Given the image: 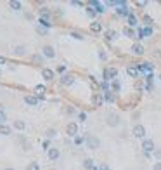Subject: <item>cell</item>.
<instances>
[{
	"mask_svg": "<svg viewBox=\"0 0 161 170\" xmlns=\"http://www.w3.org/2000/svg\"><path fill=\"white\" fill-rule=\"evenodd\" d=\"M85 144H87L88 149H97V147H101V141H99L95 135H87Z\"/></svg>",
	"mask_w": 161,
	"mask_h": 170,
	"instance_id": "cell-1",
	"label": "cell"
},
{
	"mask_svg": "<svg viewBox=\"0 0 161 170\" xmlns=\"http://www.w3.org/2000/svg\"><path fill=\"white\" fill-rule=\"evenodd\" d=\"M106 123H107V127H118L120 125V116L116 113H109L106 116Z\"/></svg>",
	"mask_w": 161,
	"mask_h": 170,
	"instance_id": "cell-2",
	"label": "cell"
},
{
	"mask_svg": "<svg viewBox=\"0 0 161 170\" xmlns=\"http://www.w3.org/2000/svg\"><path fill=\"white\" fill-rule=\"evenodd\" d=\"M142 149H144V153H152V151H156V146H154V141L152 139H144L142 141Z\"/></svg>",
	"mask_w": 161,
	"mask_h": 170,
	"instance_id": "cell-3",
	"label": "cell"
},
{
	"mask_svg": "<svg viewBox=\"0 0 161 170\" xmlns=\"http://www.w3.org/2000/svg\"><path fill=\"white\" fill-rule=\"evenodd\" d=\"M132 134H133L137 139H142V141H144V137H146V129H144V125H135L133 130H132Z\"/></svg>",
	"mask_w": 161,
	"mask_h": 170,
	"instance_id": "cell-4",
	"label": "cell"
},
{
	"mask_svg": "<svg viewBox=\"0 0 161 170\" xmlns=\"http://www.w3.org/2000/svg\"><path fill=\"white\" fill-rule=\"evenodd\" d=\"M116 75H118V70H116V68H107V70L104 71V80H114V78H116Z\"/></svg>",
	"mask_w": 161,
	"mask_h": 170,
	"instance_id": "cell-5",
	"label": "cell"
},
{
	"mask_svg": "<svg viewBox=\"0 0 161 170\" xmlns=\"http://www.w3.org/2000/svg\"><path fill=\"white\" fill-rule=\"evenodd\" d=\"M47 156H49V160H50V161H56V160L61 156V151L57 149V147H50L49 153H47Z\"/></svg>",
	"mask_w": 161,
	"mask_h": 170,
	"instance_id": "cell-6",
	"label": "cell"
},
{
	"mask_svg": "<svg viewBox=\"0 0 161 170\" xmlns=\"http://www.w3.org/2000/svg\"><path fill=\"white\" fill-rule=\"evenodd\" d=\"M66 132H68V135H70V137H75V135L78 134V125H76V123H70V125L66 127Z\"/></svg>",
	"mask_w": 161,
	"mask_h": 170,
	"instance_id": "cell-7",
	"label": "cell"
},
{
	"mask_svg": "<svg viewBox=\"0 0 161 170\" xmlns=\"http://www.w3.org/2000/svg\"><path fill=\"white\" fill-rule=\"evenodd\" d=\"M151 35H152V28H149V26L144 28V30L140 28L139 31H137V38H146V37H151Z\"/></svg>",
	"mask_w": 161,
	"mask_h": 170,
	"instance_id": "cell-8",
	"label": "cell"
},
{
	"mask_svg": "<svg viewBox=\"0 0 161 170\" xmlns=\"http://www.w3.org/2000/svg\"><path fill=\"white\" fill-rule=\"evenodd\" d=\"M135 66H137V70H139V71H144V73H149V71H152L151 62H142V64H135Z\"/></svg>",
	"mask_w": 161,
	"mask_h": 170,
	"instance_id": "cell-9",
	"label": "cell"
},
{
	"mask_svg": "<svg viewBox=\"0 0 161 170\" xmlns=\"http://www.w3.org/2000/svg\"><path fill=\"white\" fill-rule=\"evenodd\" d=\"M42 52H43V56H45V57H49V59H52V57L56 56V52H54V49H52L50 45H45V47L42 49Z\"/></svg>",
	"mask_w": 161,
	"mask_h": 170,
	"instance_id": "cell-10",
	"label": "cell"
},
{
	"mask_svg": "<svg viewBox=\"0 0 161 170\" xmlns=\"http://www.w3.org/2000/svg\"><path fill=\"white\" fill-rule=\"evenodd\" d=\"M116 12H118L120 16H127V17H128V16L132 14V12L128 11V7H127V4H125V5H120V7H116Z\"/></svg>",
	"mask_w": 161,
	"mask_h": 170,
	"instance_id": "cell-11",
	"label": "cell"
},
{
	"mask_svg": "<svg viewBox=\"0 0 161 170\" xmlns=\"http://www.w3.org/2000/svg\"><path fill=\"white\" fill-rule=\"evenodd\" d=\"M25 102H26L28 106H36V104H38V97H36V96H26V97H25Z\"/></svg>",
	"mask_w": 161,
	"mask_h": 170,
	"instance_id": "cell-12",
	"label": "cell"
},
{
	"mask_svg": "<svg viewBox=\"0 0 161 170\" xmlns=\"http://www.w3.org/2000/svg\"><path fill=\"white\" fill-rule=\"evenodd\" d=\"M132 52L137 54V56H142V54H144V47H142L140 44H133V45H132Z\"/></svg>",
	"mask_w": 161,
	"mask_h": 170,
	"instance_id": "cell-13",
	"label": "cell"
},
{
	"mask_svg": "<svg viewBox=\"0 0 161 170\" xmlns=\"http://www.w3.org/2000/svg\"><path fill=\"white\" fill-rule=\"evenodd\" d=\"M42 76H43L45 80H52V78H54V71L49 70V68H43V70H42Z\"/></svg>",
	"mask_w": 161,
	"mask_h": 170,
	"instance_id": "cell-14",
	"label": "cell"
},
{
	"mask_svg": "<svg viewBox=\"0 0 161 170\" xmlns=\"http://www.w3.org/2000/svg\"><path fill=\"white\" fill-rule=\"evenodd\" d=\"M73 82H75V76H73V75H64V76L61 78V83H62V85H71Z\"/></svg>",
	"mask_w": 161,
	"mask_h": 170,
	"instance_id": "cell-15",
	"label": "cell"
},
{
	"mask_svg": "<svg viewBox=\"0 0 161 170\" xmlns=\"http://www.w3.org/2000/svg\"><path fill=\"white\" fill-rule=\"evenodd\" d=\"M90 7H95V12H104V4L95 2V0H92V2H90Z\"/></svg>",
	"mask_w": 161,
	"mask_h": 170,
	"instance_id": "cell-16",
	"label": "cell"
},
{
	"mask_svg": "<svg viewBox=\"0 0 161 170\" xmlns=\"http://www.w3.org/2000/svg\"><path fill=\"white\" fill-rule=\"evenodd\" d=\"M83 168H85V170H94V168H95L94 160H92V158H87V160L83 161Z\"/></svg>",
	"mask_w": 161,
	"mask_h": 170,
	"instance_id": "cell-17",
	"label": "cell"
},
{
	"mask_svg": "<svg viewBox=\"0 0 161 170\" xmlns=\"http://www.w3.org/2000/svg\"><path fill=\"white\" fill-rule=\"evenodd\" d=\"M11 132H12V129L9 125H5V123L0 125V134H2V135H11Z\"/></svg>",
	"mask_w": 161,
	"mask_h": 170,
	"instance_id": "cell-18",
	"label": "cell"
},
{
	"mask_svg": "<svg viewBox=\"0 0 161 170\" xmlns=\"http://www.w3.org/2000/svg\"><path fill=\"white\" fill-rule=\"evenodd\" d=\"M127 73H128V76L137 78V75H139V70H137V66H128V68H127Z\"/></svg>",
	"mask_w": 161,
	"mask_h": 170,
	"instance_id": "cell-19",
	"label": "cell"
},
{
	"mask_svg": "<svg viewBox=\"0 0 161 170\" xmlns=\"http://www.w3.org/2000/svg\"><path fill=\"white\" fill-rule=\"evenodd\" d=\"M123 35H125V37H128V38H137V33H135L132 28H128V26H127V28H123Z\"/></svg>",
	"mask_w": 161,
	"mask_h": 170,
	"instance_id": "cell-20",
	"label": "cell"
},
{
	"mask_svg": "<svg viewBox=\"0 0 161 170\" xmlns=\"http://www.w3.org/2000/svg\"><path fill=\"white\" fill-rule=\"evenodd\" d=\"M92 102H94L95 106H102V102H104V97H102L101 94H95L94 97H92Z\"/></svg>",
	"mask_w": 161,
	"mask_h": 170,
	"instance_id": "cell-21",
	"label": "cell"
},
{
	"mask_svg": "<svg viewBox=\"0 0 161 170\" xmlns=\"http://www.w3.org/2000/svg\"><path fill=\"white\" fill-rule=\"evenodd\" d=\"M127 21H128V28H133V26H137V17H135L133 14H130V16L127 17Z\"/></svg>",
	"mask_w": 161,
	"mask_h": 170,
	"instance_id": "cell-22",
	"label": "cell"
},
{
	"mask_svg": "<svg viewBox=\"0 0 161 170\" xmlns=\"http://www.w3.org/2000/svg\"><path fill=\"white\" fill-rule=\"evenodd\" d=\"M25 127H26V123L23 120H16L14 122V129H17V130H25Z\"/></svg>",
	"mask_w": 161,
	"mask_h": 170,
	"instance_id": "cell-23",
	"label": "cell"
},
{
	"mask_svg": "<svg viewBox=\"0 0 161 170\" xmlns=\"http://www.w3.org/2000/svg\"><path fill=\"white\" fill-rule=\"evenodd\" d=\"M90 30H92V31H101V30H102V25L97 23V21H94V23L90 25Z\"/></svg>",
	"mask_w": 161,
	"mask_h": 170,
	"instance_id": "cell-24",
	"label": "cell"
},
{
	"mask_svg": "<svg viewBox=\"0 0 161 170\" xmlns=\"http://www.w3.org/2000/svg\"><path fill=\"white\" fill-rule=\"evenodd\" d=\"M116 37H118V33L114 31V30H109V31H106V38H107V40H114Z\"/></svg>",
	"mask_w": 161,
	"mask_h": 170,
	"instance_id": "cell-25",
	"label": "cell"
},
{
	"mask_svg": "<svg viewBox=\"0 0 161 170\" xmlns=\"http://www.w3.org/2000/svg\"><path fill=\"white\" fill-rule=\"evenodd\" d=\"M9 5H11V9H14V11H19V9H21V2H17V0L9 2Z\"/></svg>",
	"mask_w": 161,
	"mask_h": 170,
	"instance_id": "cell-26",
	"label": "cell"
},
{
	"mask_svg": "<svg viewBox=\"0 0 161 170\" xmlns=\"http://www.w3.org/2000/svg\"><path fill=\"white\" fill-rule=\"evenodd\" d=\"M26 170H40V165H38L36 161H31V163H28Z\"/></svg>",
	"mask_w": 161,
	"mask_h": 170,
	"instance_id": "cell-27",
	"label": "cell"
},
{
	"mask_svg": "<svg viewBox=\"0 0 161 170\" xmlns=\"http://www.w3.org/2000/svg\"><path fill=\"white\" fill-rule=\"evenodd\" d=\"M14 54H16V56H23V54H25V47H23V45L14 47Z\"/></svg>",
	"mask_w": 161,
	"mask_h": 170,
	"instance_id": "cell-28",
	"label": "cell"
},
{
	"mask_svg": "<svg viewBox=\"0 0 161 170\" xmlns=\"http://www.w3.org/2000/svg\"><path fill=\"white\" fill-rule=\"evenodd\" d=\"M142 21H144V23H146L149 28H151V25H152V19H151V16H144V17H142Z\"/></svg>",
	"mask_w": 161,
	"mask_h": 170,
	"instance_id": "cell-29",
	"label": "cell"
},
{
	"mask_svg": "<svg viewBox=\"0 0 161 170\" xmlns=\"http://www.w3.org/2000/svg\"><path fill=\"white\" fill-rule=\"evenodd\" d=\"M106 101H109V102H113V101H114V96L111 94V90H107V92H106Z\"/></svg>",
	"mask_w": 161,
	"mask_h": 170,
	"instance_id": "cell-30",
	"label": "cell"
},
{
	"mask_svg": "<svg viewBox=\"0 0 161 170\" xmlns=\"http://www.w3.org/2000/svg\"><path fill=\"white\" fill-rule=\"evenodd\" d=\"M5 120H7V116H5V113H4L2 110H0V125H2V123H5Z\"/></svg>",
	"mask_w": 161,
	"mask_h": 170,
	"instance_id": "cell-31",
	"label": "cell"
},
{
	"mask_svg": "<svg viewBox=\"0 0 161 170\" xmlns=\"http://www.w3.org/2000/svg\"><path fill=\"white\" fill-rule=\"evenodd\" d=\"M56 134H57V132H56L54 129H49V130H47V137H49V139H52V137H54Z\"/></svg>",
	"mask_w": 161,
	"mask_h": 170,
	"instance_id": "cell-32",
	"label": "cell"
},
{
	"mask_svg": "<svg viewBox=\"0 0 161 170\" xmlns=\"http://www.w3.org/2000/svg\"><path fill=\"white\" fill-rule=\"evenodd\" d=\"M113 90H116V92L120 90V82H116V80L113 82Z\"/></svg>",
	"mask_w": 161,
	"mask_h": 170,
	"instance_id": "cell-33",
	"label": "cell"
},
{
	"mask_svg": "<svg viewBox=\"0 0 161 170\" xmlns=\"http://www.w3.org/2000/svg\"><path fill=\"white\" fill-rule=\"evenodd\" d=\"M78 118H80V122H85V120H87V113H85V111H81V113L78 115Z\"/></svg>",
	"mask_w": 161,
	"mask_h": 170,
	"instance_id": "cell-34",
	"label": "cell"
},
{
	"mask_svg": "<svg viewBox=\"0 0 161 170\" xmlns=\"http://www.w3.org/2000/svg\"><path fill=\"white\" fill-rule=\"evenodd\" d=\"M42 16L47 17V16H49V11H47V9H40V17H42Z\"/></svg>",
	"mask_w": 161,
	"mask_h": 170,
	"instance_id": "cell-35",
	"label": "cell"
},
{
	"mask_svg": "<svg viewBox=\"0 0 161 170\" xmlns=\"http://www.w3.org/2000/svg\"><path fill=\"white\" fill-rule=\"evenodd\" d=\"M87 14H88L90 17H94V16H95V11L92 9V7H88V9H87Z\"/></svg>",
	"mask_w": 161,
	"mask_h": 170,
	"instance_id": "cell-36",
	"label": "cell"
},
{
	"mask_svg": "<svg viewBox=\"0 0 161 170\" xmlns=\"http://www.w3.org/2000/svg\"><path fill=\"white\" fill-rule=\"evenodd\" d=\"M152 170H161V161H156L154 167H152Z\"/></svg>",
	"mask_w": 161,
	"mask_h": 170,
	"instance_id": "cell-37",
	"label": "cell"
},
{
	"mask_svg": "<svg viewBox=\"0 0 161 170\" xmlns=\"http://www.w3.org/2000/svg\"><path fill=\"white\" fill-rule=\"evenodd\" d=\"M99 57H101V59H107V56H106V52H102V50L99 52Z\"/></svg>",
	"mask_w": 161,
	"mask_h": 170,
	"instance_id": "cell-38",
	"label": "cell"
},
{
	"mask_svg": "<svg viewBox=\"0 0 161 170\" xmlns=\"http://www.w3.org/2000/svg\"><path fill=\"white\" fill-rule=\"evenodd\" d=\"M43 149H50V147H49V141H45V142H43Z\"/></svg>",
	"mask_w": 161,
	"mask_h": 170,
	"instance_id": "cell-39",
	"label": "cell"
},
{
	"mask_svg": "<svg viewBox=\"0 0 161 170\" xmlns=\"http://www.w3.org/2000/svg\"><path fill=\"white\" fill-rule=\"evenodd\" d=\"M75 142H76V144H81V142H83V139H81V137H76V139H75Z\"/></svg>",
	"mask_w": 161,
	"mask_h": 170,
	"instance_id": "cell-40",
	"label": "cell"
},
{
	"mask_svg": "<svg viewBox=\"0 0 161 170\" xmlns=\"http://www.w3.org/2000/svg\"><path fill=\"white\" fill-rule=\"evenodd\" d=\"M154 156H156V158H159V160H161V151H154Z\"/></svg>",
	"mask_w": 161,
	"mask_h": 170,
	"instance_id": "cell-41",
	"label": "cell"
},
{
	"mask_svg": "<svg viewBox=\"0 0 161 170\" xmlns=\"http://www.w3.org/2000/svg\"><path fill=\"white\" fill-rule=\"evenodd\" d=\"M146 4H147V2H137V7H144Z\"/></svg>",
	"mask_w": 161,
	"mask_h": 170,
	"instance_id": "cell-42",
	"label": "cell"
},
{
	"mask_svg": "<svg viewBox=\"0 0 161 170\" xmlns=\"http://www.w3.org/2000/svg\"><path fill=\"white\" fill-rule=\"evenodd\" d=\"M73 37H75V38H78V40H81V38H83V37H81V35H78V33H73Z\"/></svg>",
	"mask_w": 161,
	"mask_h": 170,
	"instance_id": "cell-43",
	"label": "cell"
},
{
	"mask_svg": "<svg viewBox=\"0 0 161 170\" xmlns=\"http://www.w3.org/2000/svg\"><path fill=\"white\" fill-rule=\"evenodd\" d=\"M99 170H109V168H107V165H101V167H99Z\"/></svg>",
	"mask_w": 161,
	"mask_h": 170,
	"instance_id": "cell-44",
	"label": "cell"
},
{
	"mask_svg": "<svg viewBox=\"0 0 161 170\" xmlns=\"http://www.w3.org/2000/svg\"><path fill=\"white\" fill-rule=\"evenodd\" d=\"M5 62V57H0V64H4Z\"/></svg>",
	"mask_w": 161,
	"mask_h": 170,
	"instance_id": "cell-45",
	"label": "cell"
},
{
	"mask_svg": "<svg viewBox=\"0 0 161 170\" xmlns=\"http://www.w3.org/2000/svg\"><path fill=\"white\" fill-rule=\"evenodd\" d=\"M5 170H16V168H12V167H7V168H5Z\"/></svg>",
	"mask_w": 161,
	"mask_h": 170,
	"instance_id": "cell-46",
	"label": "cell"
},
{
	"mask_svg": "<svg viewBox=\"0 0 161 170\" xmlns=\"http://www.w3.org/2000/svg\"><path fill=\"white\" fill-rule=\"evenodd\" d=\"M94 170H99V167H95V168H94Z\"/></svg>",
	"mask_w": 161,
	"mask_h": 170,
	"instance_id": "cell-47",
	"label": "cell"
},
{
	"mask_svg": "<svg viewBox=\"0 0 161 170\" xmlns=\"http://www.w3.org/2000/svg\"><path fill=\"white\" fill-rule=\"evenodd\" d=\"M159 78H161V76H159Z\"/></svg>",
	"mask_w": 161,
	"mask_h": 170,
	"instance_id": "cell-48",
	"label": "cell"
},
{
	"mask_svg": "<svg viewBox=\"0 0 161 170\" xmlns=\"http://www.w3.org/2000/svg\"><path fill=\"white\" fill-rule=\"evenodd\" d=\"M52 170H54V168H52Z\"/></svg>",
	"mask_w": 161,
	"mask_h": 170,
	"instance_id": "cell-49",
	"label": "cell"
}]
</instances>
